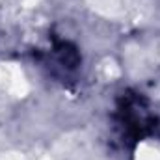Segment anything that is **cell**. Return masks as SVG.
<instances>
[{"label":"cell","instance_id":"cell-1","mask_svg":"<svg viewBox=\"0 0 160 160\" xmlns=\"http://www.w3.org/2000/svg\"><path fill=\"white\" fill-rule=\"evenodd\" d=\"M114 121L119 127L123 142L130 145H136L149 136H157L160 128V119L151 112L149 101L132 89L123 91L118 97Z\"/></svg>","mask_w":160,"mask_h":160}]
</instances>
